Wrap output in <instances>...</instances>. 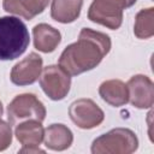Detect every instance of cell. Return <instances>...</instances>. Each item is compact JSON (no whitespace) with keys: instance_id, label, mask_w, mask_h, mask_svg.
<instances>
[{"instance_id":"ac0fdd59","label":"cell","mask_w":154,"mask_h":154,"mask_svg":"<svg viewBox=\"0 0 154 154\" xmlns=\"http://www.w3.org/2000/svg\"><path fill=\"white\" fill-rule=\"evenodd\" d=\"M19 153H28V154H31V153H45V150L41 149L38 146H36V147H23L22 149H19Z\"/></svg>"},{"instance_id":"5bb4252c","label":"cell","mask_w":154,"mask_h":154,"mask_svg":"<svg viewBox=\"0 0 154 154\" xmlns=\"http://www.w3.org/2000/svg\"><path fill=\"white\" fill-rule=\"evenodd\" d=\"M14 135L23 147H36L43 141L45 129L41 122L29 119L16 125Z\"/></svg>"},{"instance_id":"277c9868","label":"cell","mask_w":154,"mask_h":154,"mask_svg":"<svg viewBox=\"0 0 154 154\" xmlns=\"http://www.w3.org/2000/svg\"><path fill=\"white\" fill-rule=\"evenodd\" d=\"M137 0H93L88 10V19L93 23L117 30L123 23L124 10L131 7Z\"/></svg>"},{"instance_id":"52a82bcc","label":"cell","mask_w":154,"mask_h":154,"mask_svg":"<svg viewBox=\"0 0 154 154\" xmlns=\"http://www.w3.org/2000/svg\"><path fill=\"white\" fill-rule=\"evenodd\" d=\"M69 116L76 126L84 130L99 126L105 119V113L99 105L87 97L75 100L69 107Z\"/></svg>"},{"instance_id":"4fadbf2b","label":"cell","mask_w":154,"mask_h":154,"mask_svg":"<svg viewBox=\"0 0 154 154\" xmlns=\"http://www.w3.org/2000/svg\"><path fill=\"white\" fill-rule=\"evenodd\" d=\"M100 97L113 107H120L129 102L126 84L120 79H107L99 87Z\"/></svg>"},{"instance_id":"6da1fadb","label":"cell","mask_w":154,"mask_h":154,"mask_svg":"<svg viewBox=\"0 0 154 154\" xmlns=\"http://www.w3.org/2000/svg\"><path fill=\"white\" fill-rule=\"evenodd\" d=\"M112 42L108 35L90 28H83L78 40L69 45L59 57V66L70 76H77L95 69L109 53Z\"/></svg>"},{"instance_id":"d6986e66","label":"cell","mask_w":154,"mask_h":154,"mask_svg":"<svg viewBox=\"0 0 154 154\" xmlns=\"http://www.w3.org/2000/svg\"><path fill=\"white\" fill-rule=\"evenodd\" d=\"M2 113H4V107H2V102L0 101V118H1Z\"/></svg>"},{"instance_id":"8fae6325","label":"cell","mask_w":154,"mask_h":154,"mask_svg":"<svg viewBox=\"0 0 154 154\" xmlns=\"http://www.w3.org/2000/svg\"><path fill=\"white\" fill-rule=\"evenodd\" d=\"M48 2L49 0H2V8L8 13L31 20L46 10Z\"/></svg>"},{"instance_id":"9c48e42d","label":"cell","mask_w":154,"mask_h":154,"mask_svg":"<svg viewBox=\"0 0 154 154\" xmlns=\"http://www.w3.org/2000/svg\"><path fill=\"white\" fill-rule=\"evenodd\" d=\"M42 58L32 52L12 67L10 79L13 84L19 87L34 84L42 72Z\"/></svg>"},{"instance_id":"8992f818","label":"cell","mask_w":154,"mask_h":154,"mask_svg":"<svg viewBox=\"0 0 154 154\" xmlns=\"http://www.w3.org/2000/svg\"><path fill=\"white\" fill-rule=\"evenodd\" d=\"M40 85L43 93L53 101L63 100L71 88V76L59 65H48L40 75Z\"/></svg>"},{"instance_id":"ba28073f","label":"cell","mask_w":154,"mask_h":154,"mask_svg":"<svg viewBox=\"0 0 154 154\" xmlns=\"http://www.w3.org/2000/svg\"><path fill=\"white\" fill-rule=\"evenodd\" d=\"M128 93L130 103L140 109L150 108L154 103V84L146 75H135L128 83Z\"/></svg>"},{"instance_id":"30bf717a","label":"cell","mask_w":154,"mask_h":154,"mask_svg":"<svg viewBox=\"0 0 154 154\" xmlns=\"http://www.w3.org/2000/svg\"><path fill=\"white\" fill-rule=\"evenodd\" d=\"M34 46L42 53H52L61 42V34L54 26L40 23L32 28Z\"/></svg>"},{"instance_id":"3957f363","label":"cell","mask_w":154,"mask_h":154,"mask_svg":"<svg viewBox=\"0 0 154 154\" xmlns=\"http://www.w3.org/2000/svg\"><path fill=\"white\" fill-rule=\"evenodd\" d=\"M138 148L136 134L128 128H116L96 137L91 143L93 154H131Z\"/></svg>"},{"instance_id":"9a60e30c","label":"cell","mask_w":154,"mask_h":154,"mask_svg":"<svg viewBox=\"0 0 154 154\" xmlns=\"http://www.w3.org/2000/svg\"><path fill=\"white\" fill-rule=\"evenodd\" d=\"M83 6V0H52L51 17L63 24L75 22Z\"/></svg>"},{"instance_id":"7a4b0ae2","label":"cell","mask_w":154,"mask_h":154,"mask_svg":"<svg viewBox=\"0 0 154 154\" xmlns=\"http://www.w3.org/2000/svg\"><path fill=\"white\" fill-rule=\"evenodd\" d=\"M30 42L26 25L17 17H0V60L7 61L19 58Z\"/></svg>"},{"instance_id":"7c38bea8","label":"cell","mask_w":154,"mask_h":154,"mask_svg":"<svg viewBox=\"0 0 154 154\" xmlns=\"http://www.w3.org/2000/svg\"><path fill=\"white\" fill-rule=\"evenodd\" d=\"M43 142L45 146L51 150H66L73 142V134L64 124H52L47 129H45Z\"/></svg>"},{"instance_id":"e0dca14e","label":"cell","mask_w":154,"mask_h":154,"mask_svg":"<svg viewBox=\"0 0 154 154\" xmlns=\"http://www.w3.org/2000/svg\"><path fill=\"white\" fill-rule=\"evenodd\" d=\"M12 143L11 124L0 118V152L6 150Z\"/></svg>"},{"instance_id":"2e32d148","label":"cell","mask_w":154,"mask_h":154,"mask_svg":"<svg viewBox=\"0 0 154 154\" xmlns=\"http://www.w3.org/2000/svg\"><path fill=\"white\" fill-rule=\"evenodd\" d=\"M134 34L137 38L147 40L154 35V8L141 10L135 17Z\"/></svg>"},{"instance_id":"5b68a950","label":"cell","mask_w":154,"mask_h":154,"mask_svg":"<svg viewBox=\"0 0 154 154\" xmlns=\"http://www.w3.org/2000/svg\"><path fill=\"white\" fill-rule=\"evenodd\" d=\"M46 113L47 111L43 102L31 93L17 95L7 106V119L11 125H17L29 119L42 123L46 118Z\"/></svg>"}]
</instances>
